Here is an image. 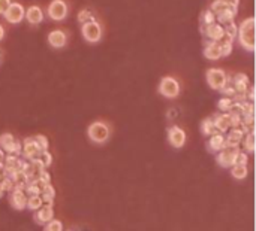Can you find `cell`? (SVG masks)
Wrapping results in <instances>:
<instances>
[{
	"instance_id": "obj_23",
	"label": "cell",
	"mask_w": 256,
	"mask_h": 231,
	"mask_svg": "<svg viewBox=\"0 0 256 231\" xmlns=\"http://www.w3.org/2000/svg\"><path fill=\"white\" fill-rule=\"evenodd\" d=\"M237 33H238V26L234 23V21H229V23L223 24V36L228 37L229 40L234 42V39L237 37Z\"/></svg>"
},
{
	"instance_id": "obj_32",
	"label": "cell",
	"mask_w": 256,
	"mask_h": 231,
	"mask_svg": "<svg viewBox=\"0 0 256 231\" xmlns=\"http://www.w3.org/2000/svg\"><path fill=\"white\" fill-rule=\"evenodd\" d=\"M44 231H63V225L60 221H57V219H51L50 222L45 224L44 227Z\"/></svg>"
},
{
	"instance_id": "obj_35",
	"label": "cell",
	"mask_w": 256,
	"mask_h": 231,
	"mask_svg": "<svg viewBox=\"0 0 256 231\" xmlns=\"http://www.w3.org/2000/svg\"><path fill=\"white\" fill-rule=\"evenodd\" d=\"M37 160L42 163V165L45 167V169H47V167H50L51 163H53V157H51V154L48 151H42L41 155L37 157Z\"/></svg>"
},
{
	"instance_id": "obj_34",
	"label": "cell",
	"mask_w": 256,
	"mask_h": 231,
	"mask_svg": "<svg viewBox=\"0 0 256 231\" xmlns=\"http://www.w3.org/2000/svg\"><path fill=\"white\" fill-rule=\"evenodd\" d=\"M33 139L36 140V143L39 145V148H41L42 151H48V148H50V142H48V139H47L45 136L37 134V136H35Z\"/></svg>"
},
{
	"instance_id": "obj_22",
	"label": "cell",
	"mask_w": 256,
	"mask_h": 231,
	"mask_svg": "<svg viewBox=\"0 0 256 231\" xmlns=\"http://www.w3.org/2000/svg\"><path fill=\"white\" fill-rule=\"evenodd\" d=\"M225 148V136L222 133H214L210 136L208 149L213 152H219Z\"/></svg>"
},
{
	"instance_id": "obj_11",
	"label": "cell",
	"mask_w": 256,
	"mask_h": 231,
	"mask_svg": "<svg viewBox=\"0 0 256 231\" xmlns=\"http://www.w3.org/2000/svg\"><path fill=\"white\" fill-rule=\"evenodd\" d=\"M237 154H238V148H229V146H225L222 151H219V155L216 157V161H218V164L220 167H232Z\"/></svg>"
},
{
	"instance_id": "obj_26",
	"label": "cell",
	"mask_w": 256,
	"mask_h": 231,
	"mask_svg": "<svg viewBox=\"0 0 256 231\" xmlns=\"http://www.w3.org/2000/svg\"><path fill=\"white\" fill-rule=\"evenodd\" d=\"M76 19L80 24H86V23H90V21H96V16L90 9H81L80 12H78Z\"/></svg>"
},
{
	"instance_id": "obj_27",
	"label": "cell",
	"mask_w": 256,
	"mask_h": 231,
	"mask_svg": "<svg viewBox=\"0 0 256 231\" xmlns=\"http://www.w3.org/2000/svg\"><path fill=\"white\" fill-rule=\"evenodd\" d=\"M55 197V191H54V188L51 185H47L44 186V190L41 193V198L45 204H53V200Z\"/></svg>"
},
{
	"instance_id": "obj_41",
	"label": "cell",
	"mask_w": 256,
	"mask_h": 231,
	"mask_svg": "<svg viewBox=\"0 0 256 231\" xmlns=\"http://www.w3.org/2000/svg\"><path fill=\"white\" fill-rule=\"evenodd\" d=\"M3 160H5V152L0 149V169H3Z\"/></svg>"
},
{
	"instance_id": "obj_24",
	"label": "cell",
	"mask_w": 256,
	"mask_h": 231,
	"mask_svg": "<svg viewBox=\"0 0 256 231\" xmlns=\"http://www.w3.org/2000/svg\"><path fill=\"white\" fill-rule=\"evenodd\" d=\"M201 132L204 136H211L214 133H219L214 127V122H213V118H205L202 122H201Z\"/></svg>"
},
{
	"instance_id": "obj_9",
	"label": "cell",
	"mask_w": 256,
	"mask_h": 231,
	"mask_svg": "<svg viewBox=\"0 0 256 231\" xmlns=\"http://www.w3.org/2000/svg\"><path fill=\"white\" fill-rule=\"evenodd\" d=\"M24 12H26V9L21 3L11 2L6 12L3 14V16L9 24H19L24 19Z\"/></svg>"
},
{
	"instance_id": "obj_1",
	"label": "cell",
	"mask_w": 256,
	"mask_h": 231,
	"mask_svg": "<svg viewBox=\"0 0 256 231\" xmlns=\"http://www.w3.org/2000/svg\"><path fill=\"white\" fill-rule=\"evenodd\" d=\"M237 37H238L241 48H244L247 52H255L256 40H255V18L253 16H249L241 21V24L238 26Z\"/></svg>"
},
{
	"instance_id": "obj_18",
	"label": "cell",
	"mask_w": 256,
	"mask_h": 231,
	"mask_svg": "<svg viewBox=\"0 0 256 231\" xmlns=\"http://www.w3.org/2000/svg\"><path fill=\"white\" fill-rule=\"evenodd\" d=\"M24 19H27V23L32 26H37L44 21V11L39 6H30L24 12Z\"/></svg>"
},
{
	"instance_id": "obj_21",
	"label": "cell",
	"mask_w": 256,
	"mask_h": 231,
	"mask_svg": "<svg viewBox=\"0 0 256 231\" xmlns=\"http://www.w3.org/2000/svg\"><path fill=\"white\" fill-rule=\"evenodd\" d=\"M213 122H214L216 130H218L219 133H225L231 129V118L226 112L220 114V115H216L213 118Z\"/></svg>"
},
{
	"instance_id": "obj_6",
	"label": "cell",
	"mask_w": 256,
	"mask_h": 231,
	"mask_svg": "<svg viewBox=\"0 0 256 231\" xmlns=\"http://www.w3.org/2000/svg\"><path fill=\"white\" fill-rule=\"evenodd\" d=\"M81 34L89 44H96L102 37V27L97 21H90V23L81 24Z\"/></svg>"
},
{
	"instance_id": "obj_7",
	"label": "cell",
	"mask_w": 256,
	"mask_h": 231,
	"mask_svg": "<svg viewBox=\"0 0 256 231\" xmlns=\"http://www.w3.org/2000/svg\"><path fill=\"white\" fill-rule=\"evenodd\" d=\"M205 76H207V82H208L210 88L218 90V91H220L225 87V83L228 82V76L222 69H216V67L208 69Z\"/></svg>"
},
{
	"instance_id": "obj_39",
	"label": "cell",
	"mask_w": 256,
	"mask_h": 231,
	"mask_svg": "<svg viewBox=\"0 0 256 231\" xmlns=\"http://www.w3.org/2000/svg\"><path fill=\"white\" fill-rule=\"evenodd\" d=\"M9 5H11V0H0V15H3L6 12Z\"/></svg>"
},
{
	"instance_id": "obj_12",
	"label": "cell",
	"mask_w": 256,
	"mask_h": 231,
	"mask_svg": "<svg viewBox=\"0 0 256 231\" xmlns=\"http://www.w3.org/2000/svg\"><path fill=\"white\" fill-rule=\"evenodd\" d=\"M23 155L26 160H36L39 155H41L42 149L39 148V145L36 143V140L33 137H27L23 143V149H21Z\"/></svg>"
},
{
	"instance_id": "obj_42",
	"label": "cell",
	"mask_w": 256,
	"mask_h": 231,
	"mask_svg": "<svg viewBox=\"0 0 256 231\" xmlns=\"http://www.w3.org/2000/svg\"><path fill=\"white\" fill-rule=\"evenodd\" d=\"M5 37V29H3V26L0 24V40H2Z\"/></svg>"
},
{
	"instance_id": "obj_3",
	"label": "cell",
	"mask_w": 256,
	"mask_h": 231,
	"mask_svg": "<svg viewBox=\"0 0 256 231\" xmlns=\"http://www.w3.org/2000/svg\"><path fill=\"white\" fill-rule=\"evenodd\" d=\"M0 149L5 151L8 155L18 157L21 154L23 146L11 133H3V134H0Z\"/></svg>"
},
{
	"instance_id": "obj_33",
	"label": "cell",
	"mask_w": 256,
	"mask_h": 231,
	"mask_svg": "<svg viewBox=\"0 0 256 231\" xmlns=\"http://www.w3.org/2000/svg\"><path fill=\"white\" fill-rule=\"evenodd\" d=\"M232 99H229V97H222L219 101H218V108L222 111V112H228L229 109H231V106H232Z\"/></svg>"
},
{
	"instance_id": "obj_16",
	"label": "cell",
	"mask_w": 256,
	"mask_h": 231,
	"mask_svg": "<svg viewBox=\"0 0 256 231\" xmlns=\"http://www.w3.org/2000/svg\"><path fill=\"white\" fill-rule=\"evenodd\" d=\"M231 83H232V87H234V90L237 94H246V91L250 87L249 78L244 73H237L231 79Z\"/></svg>"
},
{
	"instance_id": "obj_4",
	"label": "cell",
	"mask_w": 256,
	"mask_h": 231,
	"mask_svg": "<svg viewBox=\"0 0 256 231\" xmlns=\"http://www.w3.org/2000/svg\"><path fill=\"white\" fill-rule=\"evenodd\" d=\"M89 133V137L91 142L94 143H104L108 140L110 137V129H108V125L101 122V121H96L93 124H90V127L87 130Z\"/></svg>"
},
{
	"instance_id": "obj_45",
	"label": "cell",
	"mask_w": 256,
	"mask_h": 231,
	"mask_svg": "<svg viewBox=\"0 0 256 231\" xmlns=\"http://www.w3.org/2000/svg\"><path fill=\"white\" fill-rule=\"evenodd\" d=\"M0 60H2V54H0Z\"/></svg>"
},
{
	"instance_id": "obj_43",
	"label": "cell",
	"mask_w": 256,
	"mask_h": 231,
	"mask_svg": "<svg viewBox=\"0 0 256 231\" xmlns=\"http://www.w3.org/2000/svg\"><path fill=\"white\" fill-rule=\"evenodd\" d=\"M3 194H5V193L2 191V188H0V198H2V197H3Z\"/></svg>"
},
{
	"instance_id": "obj_2",
	"label": "cell",
	"mask_w": 256,
	"mask_h": 231,
	"mask_svg": "<svg viewBox=\"0 0 256 231\" xmlns=\"http://www.w3.org/2000/svg\"><path fill=\"white\" fill-rule=\"evenodd\" d=\"M208 9L214 14L216 21H218V23L222 24V26L229 23V21H234L235 15H237V12H238V9L228 6L226 3L222 2V0H214Z\"/></svg>"
},
{
	"instance_id": "obj_36",
	"label": "cell",
	"mask_w": 256,
	"mask_h": 231,
	"mask_svg": "<svg viewBox=\"0 0 256 231\" xmlns=\"http://www.w3.org/2000/svg\"><path fill=\"white\" fill-rule=\"evenodd\" d=\"M220 93H222L225 97H229V99H234V96L237 94V93H235V90H234V87H232V83H231L229 79H228V82L225 83V87L220 90Z\"/></svg>"
},
{
	"instance_id": "obj_25",
	"label": "cell",
	"mask_w": 256,
	"mask_h": 231,
	"mask_svg": "<svg viewBox=\"0 0 256 231\" xmlns=\"http://www.w3.org/2000/svg\"><path fill=\"white\" fill-rule=\"evenodd\" d=\"M218 44H219V48H220V54L222 57H228L231 55L232 52V40H229L228 37H222L220 40H218Z\"/></svg>"
},
{
	"instance_id": "obj_19",
	"label": "cell",
	"mask_w": 256,
	"mask_h": 231,
	"mask_svg": "<svg viewBox=\"0 0 256 231\" xmlns=\"http://www.w3.org/2000/svg\"><path fill=\"white\" fill-rule=\"evenodd\" d=\"M243 137H244L243 130L240 127H235V129H232L226 134V137H225V146H229V148H238V145L241 143Z\"/></svg>"
},
{
	"instance_id": "obj_14",
	"label": "cell",
	"mask_w": 256,
	"mask_h": 231,
	"mask_svg": "<svg viewBox=\"0 0 256 231\" xmlns=\"http://www.w3.org/2000/svg\"><path fill=\"white\" fill-rule=\"evenodd\" d=\"M168 142L171 143V146H174V148H182L186 143V133L180 127L174 125V127L168 130Z\"/></svg>"
},
{
	"instance_id": "obj_17",
	"label": "cell",
	"mask_w": 256,
	"mask_h": 231,
	"mask_svg": "<svg viewBox=\"0 0 256 231\" xmlns=\"http://www.w3.org/2000/svg\"><path fill=\"white\" fill-rule=\"evenodd\" d=\"M48 44L50 47L53 48H57V50H60L66 45V42H68V36L65 32L62 30H53L51 33H48Z\"/></svg>"
},
{
	"instance_id": "obj_29",
	"label": "cell",
	"mask_w": 256,
	"mask_h": 231,
	"mask_svg": "<svg viewBox=\"0 0 256 231\" xmlns=\"http://www.w3.org/2000/svg\"><path fill=\"white\" fill-rule=\"evenodd\" d=\"M243 139H244V143H243L244 145V151L252 154L255 151V133L253 132L246 133V137H243Z\"/></svg>"
},
{
	"instance_id": "obj_20",
	"label": "cell",
	"mask_w": 256,
	"mask_h": 231,
	"mask_svg": "<svg viewBox=\"0 0 256 231\" xmlns=\"http://www.w3.org/2000/svg\"><path fill=\"white\" fill-rule=\"evenodd\" d=\"M204 57L207 60H211V61H216L222 57L220 54V48H219V44L218 42H210V40H205V45H204Z\"/></svg>"
},
{
	"instance_id": "obj_37",
	"label": "cell",
	"mask_w": 256,
	"mask_h": 231,
	"mask_svg": "<svg viewBox=\"0 0 256 231\" xmlns=\"http://www.w3.org/2000/svg\"><path fill=\"white\" fill-rule=\"evenodd\" d=\"M247 160H249L247 152H240V151H238L237 157H235L234 165H246V164H247Z\"/></svg>"
},
{
	"instance_id": "obj_30",
	"label": "cell",
	"mask_w": 256,
	"mask_h": 231,
	"mask_svg": "<svg viewBox=\"0 0 256 231\" xmlns=\"http://www.w3.org/2000/svg\"><path fill=\"white\" fill-rule=\"evenodd\" d=\"M232 176L235 179H244L247 176V169L246 165H232Z\"/></svg>"
},
{
	"instance_id": "obj_38",
	"label": "cell",
	"mask_w": 256,
	"mask_h": 231,
	"mask_svg": "<svg viewBox=\"0 0 256 231\" xmlns=\"http://www.w3.org/2000/svg\"><path fill=\"white\" fill-rule=\"evenodd\" d=\"M37 181L41 182L44 186H47V185H50L51 176H50V173H48L47 170H42V172H41V175H39V178H37Z\"/></svg>"
},
{
	"instance_id": "obj_44",
	"label": "cell",
	"mask_w": 256,
	"mask_h": 231,
	"mask_svg": "<svg viewBox=\"0 0 256 231\" xmlns=\"http://www.w3.org/2000/svg\"><path fill=\"white\" fill-rule=\"evenodd\" d=\"M2 178H3V176H2V173H0V181H2Z\"/></svg>"
},
{
	"instance_id": "obj_5",
	"label": "cell",
	"mask_w": 256,
	"mask_h": 231,
	"mask_svg": "<svg viewBox=\"0 0 256 231\" xmlns=\"http://www.w3.org/2000/svg\"><path fill=\"white\" fill-rule=\"evenodd\" d=\"M159 93L166 97V99H175L180 94V83L172 76H165L162 78L159 83Z\"/></svg>"
},
{
	"instance_id": "obj_10",
	"label": "cell",
	"mask_w": 256,
	"mask_h": 231,
	"mask_svg": "<svg viewBox=\"0 0 256 231\" xmlns=\"http://www.w3.org/2000/svg\"><path fill=\"white\" fill-rule=\"evenodd\" d=\"M201 33L210 42H218L223 37V26L216 21V23H213V24L201 26Z\"/></svg>"
},
{
	"instance_id": "obj_15",
	"label": "cell",
	"mask_w": 256,
	"mask_h": 231,
	"mask_svg": "<svg viewBox=\"0 0 256 231\" xmlns=\"http://www.w3.org/2000/svg\"><path fill=\"white\" fill-rule=\"evenodd\" d=\"M9 200H11V204H12L14 209H17V211H23V209H26L27 194H26L24 190H18V188H14Z\"/></svg>"
},
{
	"instance_id": "obj_40",
	"label": "cell",
	"mask_w": 256,
	"mask_h": 231,
	"mask_svg": "<svg viewBox=\"0 0 256 231\" xmlns=\"http://www.w3.org/2000/svg\"><path fill=\"white\" fill-rule=\"evenodd\" d=\"M222 2L231 8H235V9H238V5H240V0H222Z\"/></svg>"
},
{
	"instance_id": "obj_31",
	"label": "cell",
	"mask_w": 256,
	"mask_h": 231,
	"mask_svg": "<svg viewBox=\"0 0 256 231\" xmlns=\"http://www.w3.org/2000/svg\"><path fill=\"white\" fill-rule=\"evenodd\" d=\"M213 23H216V16H214V14H213L210 9L204 11L202 15H201V26H208V24H213Z\"/></svg>"
},
{
	"instance_id": "obj_13",
	"label": "cell",
	"mask_w": 256,
	"mask_h": 231,
	"mask_svg": "<svg viewBox=\"0 0 256 231\" xmlns=\"http://www.w3.org/2000/svg\"><path fill=\"white\" fill-rule=\"evenodd\" d=\"M53 216H54L53 204H42L37 211H35V222L39 225H45L53 219Z\"/></svg>"
},
{
	"instance_id": "obj_28",
	"label": "cell",
	"mask_w": 256,
	"mask_h": 231,
	"mask_svg": "<svg viewBox=\"0 0 256 231\" xmlns=\"http://www.w3.org/2000/svg\"><path fill=\"white\" fill-rule=\"evenodd\" d=\"M44 204L41 196H32L27 198V203H26V207L30 209V211H37L39 207H41Z\"/></svg>"
},
{
	"instance_id": "obj_8",
	"label": "cell",
	"mask_w": 256,
	"mask_h": 231,
	"mask_svg": "<svg viewBox=\"0 0 256 231\" xmlns=\"http://www.w3.org/2000/svg\"><path fill=\"white\" fill-rule=\"evenodd\" d=\"M48 16L53 21H63L68 16V5L65 0H53L47 9Z\"/></svg>"
}]
</instances>
